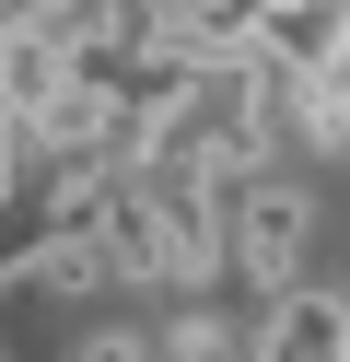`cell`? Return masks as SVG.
Segmentation results:
<instances>
[{"label":"cell","mask_w":350,"mask_h":362,"mask_svg":"<svg viewBox=\"0 0 350 362\" xmlns=\"http://www.w3.org/2000/svg\"><path fill=\"white\" fill-rule=\"evenodd\" d=\"M303 245H315V199H303L292 175H257V187L222 199V269H233L245 292L280 304V292L303 281Z\"/></svg>","instance_id":"cell-1"},{"label":"cell","mask_w":350,"mask_h":362,"mask_svg":"<svg viewBox=\"0 0 350 362\" xmlns=\"http://www.w3.org/2000/svg\"><path fill=\"white\" fill-rule=\"evenodd\" d=\"M0 362H12V351H0Z\"/></svg>","instance_id":"cell-8"},{"label":"cell","mask_w":350,"mask_h":362,"mask_svg":"<svg viewBox=\"0 0 350 362\" xmlns=\"http://www.w3.org/2000/svg\"><path fill=\"white\" fill-rule=\"evenodd\" d=\"M105 12V59H152L175 35V0H93Z\"/></svg>","instance_id":"cell-3"},{"label":"cell","mask_w":350,"mask_h":362,"mask_svg":"<svg viewBox=\"0 0 350 362\" xmlns=\"http://www.w3.org/2000/svg\"><path fill=\"white\" fill-rule=\"evenodd\" d=\"M280 129H303L315 152H350V59H327V71H303L292 94H280Z\"/></svg>","instance_id":"cell-2"},{"label":"cell","mask_w":350,"mask_h":362,"mask_svg":"<svg viewBox=\"0 0 350 362\" xmlns=\"http://www.w3.org/2000/svg\"><path fill=\"white\" fill-rule=\"evenodd\" d=\"M0 47H12V12H0Z\"/></svg>","instance_id":"cell-6"},{"label":"cell","mask_w":350,"mask_h":362,"mask_svg":"<svg viewBox=\"0 0 350 362\" xmlns=\"http://www.w3.org/2000/svg\"><path fill=\"white\" fill-rule=\"evenodd\" d=\"M339 59H350V24H339Z\"/></svg>","instance_id":"cell-7"},{"label":"cell","mask_w":350,"mask_h":362,"mask_svg":"<svg viewBox=\"0 0 350 362\" xmlns=\"http://www.w3.org/2000/svg\"><path fill=\"white\" fill-rule=\"evenodd\" d=\"M82 362H163L140 327H82Z\"/></svg>","instance_id":"cell-4"},{"label":"cell","mask_w":350,"mask_h":362,"mask_svg":"<svg viewBox=\"0 0 350 362\" xmlns=\"http://www.w3.org/2000/svg\"><path fill=\"white\" fill-rule=\"evenodd\" d=\"M0 12H12V24H47V12H70V0H0Z\"/></svg>","instance_id":"cell-5"}]
</instances>
